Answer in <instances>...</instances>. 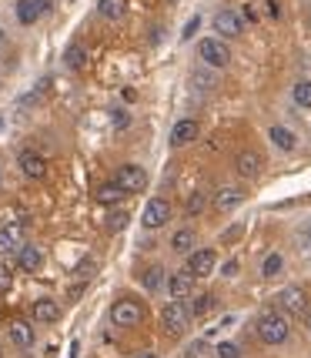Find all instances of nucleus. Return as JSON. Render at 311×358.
Masks as SVG:
<instances>
[{
  "mask_svg": "<svg viewBox=\"0 0 311 358\" xmlns=\"http://www.w3.org/2000/svg\"><path fill=\"white\" fill-rule=\"evenodd\" d=\"M7 285H10V275H7V271H0V288H7Z\"/></svg>",
  "mask_w": 311,
  "mask_h": 358,
  "instance_id": "4c0bfd02",
  "label": "nucleus"
},
{
  "mask_svg": "<svg viewBox=\"0 0 311 358\" xmlns=\"http://www.w3.org/2000/svg\"><path fill=\"white\" fill-rule=\"evenodd\" d=\"M278 305L284 315H295V318L308 315V295H305L301 288H284L278 295Z\"/></svg>",
  "mask_w": 311,
  "mask_h": 358,
  "instance_id": "6e6552de",
  "label": "nucleus"
},
{
  "mask_svg": "<svg viewBox=\"0 0 311 358\" xmlns=\"http://www.w3.org/2000/svg\"><path fill=\"white\" fill-rule=\"evenodd\" d=\"M24 248V228L10 221V224H3L0 228V255H14V251Z\"/></svg>",
  "mask_w": 311,
  "mask_h": 358,
  "instance_id": "9b49d317",
  "label": "nucleus"
},
{
  "mask_svg": "<svg viewBox=\"0 0 311 358\" xmlns=\"http://www.w3.org/2000/svg\"><path fill=\"white\" fill-rule=\"evenodd\" d=\"M161 325H164V331H171V335H181V331L191 325L187 301H168V305L161 308Z\"/></svg>",
  "mask_w": 311,
  "mask_h": 358,
  "instance_id": "7ed1b4c3",
  "label": "nucleus"
},
{
  "mask_svg": "<svg viewBox=\"0 0 311 358\" xmlns=\"http://www.w3.org/2000/svg\"><path fill=\"white\" fill-rule=\"evenodd\" d=\"M140 285H144L147 292H157V288L164 285V268H161V265H151L147 271H144V275H140Z\"/></svg>",
  "mask_w": 311,
  "mask_h": 358,
  "instance_id": "b1692460",
  "label": "nucleus"
},
{
  "mask_svg": "<svg viewBox=\"0 0 311 358\" xmlns=\"http://www.w3.org/2000/svg\"><path fill=\"white\" fill-rule=\"evenodd\" d=\"M17 164H20V171L27 174V178H34V181L47 178V161L37 155V151H24V155L17 157Z\"/></svg>",
  "mask_w": 311,
  "mask_h": 358,
  "instance_id": "ddd939ff",
  "label": "nucleus"
},
{
  "mask_svg": "<svg viewBox=\"0 0 311 358\" xmlns=\"http://www.w3.org/2000/svg\"><path fill=\"white\" fill-rule=\"evenodd\" d=\"M34 318L44 322V325H57L61 322V305L50 301V298H41V301H34Z\"/></svg>",
  "mask_w": 311,
  "mask_h": 358,
  "instance_id": "dca6fc26",
  "label": "nucleus"
},
{
  "mask_svg": "<svg viewBox=\"0 0 311 358\" xmlns=\"http://www.w3.org/2000/svg\"><path fill=\"white\" fill-rule=\"evenodd\" d=\"M204 348H208L204 342H194L191 348H187V358H204Z\"/></svg>",
  "mask_w": 311,
  "mask_h": 358,
  "instance_id": "473e14b6",
  "label": "nucleus"
},
{
  "mask_svg": "<svg viewBox=\"0 0 311 358\" xmlns=\"http://www.w3.org/2000/svg\"><path fill=\"white\" fill-rule=\"evenodd\" d=\"M97 10L108 17V20H121V17L127 14V0H101Z\"/></svg>",
  "mask_w": 311,
  "mask_h": 358,
  "instance_id": "5701e85b",
  "label": "nucleus"
},
{
  "mask_svg": "<svg viewBox=\"0 0 311 358\" xmlns=\"http://www.w3.org/2000/svg\"><path fill=\"white\" fill-rule=\"evenodd\" d=\"M268 138L275 141V148H281V151H295L298 148V138L288 131V127H281V124L271 127V131H268Z\"/></svg>",
  "mask_w": 311,
  "mask_h": 358,
  "instance_id": "aec40b11",
  "label": "nucleus"
},
{
  "mask_svg": "<svg viewBox=\"0 0 311 358\" xmlns=\"http://www.w3.org/2000/svg\"><path fill=\"white\" fill-rule=\"evenodd\" d=\"M114 185L121 187L124 194H138V191L147 187V171L138 168V164H124V168H117V174H114Z\"/></svg>",
  "mask_w": 311,
  "mask_h": 358,
  "instance_id": "423d86ee",
  "label": "nucleus"
},
{
  "mask_svg": "<svg viewBox=\"0 0 311 358\" xmlns=\"http://www.w3.org/2000/svg\"><path fill=\"white\" fill-rule=\"evenodd\" d=\"M124 221H127V215H121V211H117V215H114V218H110V231H121V228H124Z\"/></svg>",
  "mask_w": 311,
  "mask_h": 358,
  "instance_id": "72a5a7b5",
  "label": "nucleus"
},
{
  "mask_svg": "<svg viewBox=\"0 0 311 358\" xmlns=\"http://www.w3.org/2000/svg\"><path fill=\"white\" fill-rule=\"evenodd\" d=\"M201 211H204V194L194 191V194L187 198V215H201Z\"/></svg>",
  "mask_w": 311,
  "mask_h": 358,
  "instance_id": "c85d7f7f",
  "label": "nucleus"
},
{
  "mask_svg": "<svg viewBox=\"0 0 311 358\" xmlns=\"http://www.w3.org/2000/svg\"><path fill=\"white\" fill-rule=\"evenodd\" d=\"M291 101H295L298 108H311V80H298L295 87H291Z\"/></svg>",
  "mask_w": 311,
  "mask_h": 358,
  "instance_id": "393cba45",
  "label": "nucleus"
},
{
  "mask_svg": "<svg viewBox=\"0 0 311 358\" xmlns=\"http://www.w3.org/2000/svg\"><path fill=\"white\" fill-rule=\"evenodd\" d=\"M78 271L84 275V278H91V275H94V258H84V262L78 265Z\"/></svg>",
  "mask_w": 311,
  "mask_h": 358,
  "instance_id": "2f4dec72",
  "label": "nucleus"
},
{
  "mask_svg": "<svg viewBox=\"0 0 311 358\" xmlns=\"http://www.w3.org/2000/svg\"><path fill=\"white\" fill-rule=\"evenodd\" d=\"M144 318H147V312L138 298H117L114 308H110V322L117 328H138Z\"/></svg>",
  "mask_w": 311,
  "mask_h": 358,
  "instance_id": "f257e3e1",
  "label": "nucleus"
},
{
  "mask_svg": "<svg viewBox=\"0 0 311 358\" xmlns=\"http://www.w3.org/2000/svg\"><path fill=\"white\" fill-rule=\"evenodd\" d=\"M97 201L104 204V208H117V204L124 201V191L114 185V181H110V185H101L97 187Z\"/></svg>",
  "mask_w": 311,
  "mask_h": 358,
  "instance_id": "6ab92c4d",
  "label": "nucleus"
},
{
  "mask_svg": "<svg viewBox=\"0 0 311 358\" xmlns=\"http://www.w3.org/2000/svg\"><path fill=\"white\" fill-rule=\"evenodd\" d=\"M298 245H301L305 251H311V224H305V228L298 231Z\"/></svg>",
  "mask_w": 311,
  "mask_h": 358,
  "instance_id": "7c9ffc66",
  "label": "nucleus"
},
{
  "mask_svg": "<svg viewBox=\"0 0 311 358\" xmlns=\"http://www.w3.org/2000/svg\"><path fill=\"white\" fill-rule=\"evenodd\" d=\"M84 61H87V57H84V47H67V67H84Z\"/></svg>",
  "mask_w": 311,
  "mask_h": 358,
  "instance_id": "cd10ccee",
  "label": "nucleus"
},
{
  "mask_svg": "<svg viewBox=\"0 0 311 358\" xmlns=\"http://www.w3.org/2000/svg\"><path fill=\"white\" fill-rule=\"evenodd\" d=\"M37 3H41V10H50V7H54V0H37Z\"/></svg>",
  "mask_w": 311,
  "mask_h": 358,
  "instance_id": "58836bf2",
  "label": "nucleus"
},
{
  "mask_svg": "<svg viewBox=\"0 0 311 358\" xmlns=\"http://www.w3.org/2000/svg\"><path fill=\"white\" fill-rule=\"evenodd\" d=\"M215 265H218V251L215 248H198V251H191V258H187V271L194 278H208L215 271Z\"/></svg>",
  "mask_w": 311,
  "mask_h": 358,
  "instance_id": "0eeeda50",
  "label": "nucleus"
},
{
  "mask_svg": "<svg viewBox=\"0 0 311 358\" xmlns=\"http://www.w3.org/2000/svg\"><path fill=\"white\" fill-rule=\"evenodd\" d=\"M281 268H284V258H281L278 251H271L265 262H261V278H275V275H281Z\"/></svg>",
  "mask_w": 311,
  "mask_h": 358,
  "instance_id": "a878e982",
  "label": "nucleus"
},
{
  "mask_svg": "<svg viewBox=\"0 0 311 358\" xmlns=\"http://www.w3.org/2000/svg\"><path fill=\"white\" fill-rule=\"evenodd\" d=\"M238 204H245V191H241V187H221L218 198H215V208H218V211H234Z\"/></svg>",
  "mask_w": 311,
  "mask_h": 358,
  "instance_id": "a211bd4d",
  "label": "nucleus"
},
{
  "mask_svg": "<svg viewBox=\"0 0 311 358\" xmlns=\"http://www.w3.org/2000/svg\"><path fill=\"white\" fill-rule=\"evenodd\" d=\"M41 14H44V10H41V3H37V0H20V3H17V20H20L24 27H31Z\"/></svg>",
  "mask_w": 311,
  "mask_h": 358,
  "instance_id": "412c9836",
  "label": "nucleus"
},
{
  "mask_svg": "<svg viewBox=\"0 0 311 358\" xmlns=\"http://www.w3.org/2000/svg\"><path fill=\"white\" fill-rule=\"evenodd\" d=\"M194 275L191 271H174L171 278H168V292L174 295V301H185V298L194 295Z\"/></svg>",
  "mask_w": 311,
  "mask_h": 358,
  "instance_id": "f8f14e48",
  "label": "nucleus"
},
{
  "mask_svg": "<svg viewBox=\"0 0 311 358\" xmlns=\"http://www.w3.org/2000/svg\"><path fill=\"white\" fill-rule=\"evenodd\" d=\"M171 248L178 251V255H191V251H194V231H191V228H181V231H174Z\"/></svg>",
  "mask_w": 311,
  "mask_h": 358,
  "instance_id": "4be33fe9",
  "label": "nucleus"
},
{
  "mask_svg": "<svg viewBox=\"0 0 311 358\" xmlns=\"http://www.w3.org/2000/svg\"><path fill=\"white\" fill-rule=\"evenodd\" d=\"M218 358H241V352H238V345L234 342H221L218 345Z\"/></svg>",
  "mask_w": 311,
  "mask_h": 358,
  "instance_id": "c756f323",
  "label": "nucleus"
},
{
  "mask_svg": "<svg viewBox=\"0 0 311 358\" xmlns=\"http://www.w3.org/2000/svg\"><path fill=\"white\" fill-rule=\"evenodd\" d=\"M198 24H201V20H198V17H194V20H191V24H187V27H185V37H191V34L198 31Z\"/></svg>",
  "mask_w": 311,
  "mask_h": 358,
  "instance_id": "e433bc0d",
  "label": "nucleus"
},
{
  "mask_svg": "<svg viewBox=\"0 0 311 358\" xmlns=\"http://www.w3.org/2000/svg\"><path fill=\"white\" fill-rule=\"evenodd\" d=\"M194 80H198V87H204V91L215 87V78H208V74H194Z\"/></svg>",
  "mask_w": 311,
  "mask_h": 358,
  "instance_id": "f704fd0d",
  "label": "nucleus"
},
{
  "mask_svg": "<svg viewBox=\"0 0 311 358\" xmlns=\"http://www.w3.org/2000/svg\"><path fill=\"white\" fill-rule=\"evenodd\" d=\"M187 308H191V318H194V315H204V312H211V308H215V298H211V295H198L191 305H187Z\"/></svg>",
  "mask_w": 311,
  "mask_h": 358,
  "instance_id": "bb28decb",
  "label": "nucleus"
},
{
  "mask_svg": "<svg viewBox=\"0 0 311 358\" xmlns=\"http://www.w3.org/2000/svg\"><path fill=\"white\" fill-rule=\"evenodd\" d=\"M44 265V251L37 248V245H24V248L17 251V268H24V271H41Z\"/></svg>",
  "mask_w": 311,
  "mask_h": 358,
  "instance_id": "2eb2a0df",
  "label": "nucleus"
},
{
  "mask_svg": "<svg viewBox=\"0 0 311 358\" xmlns=\"http://www.w3.org/2000/svg\"><path fill=\"white\" fill-rule=\"evenodd\" d=\"M215 31H218L221 37H241L245 20H241L238 10H218V14H215Z\"/></svg>",
  "mask_w": 311,
  "mask_h": 358,
  "instance_id": "1a4fd4ad",
  "label": "nucleus"
},
{
  "mask_svg": "<svg viewBox=\"0 0 311 358\" xmlns=\"http://www.w3.org/2000/svg\"><path fill=\"white\" fill-rule=\"evenodd\" d=\"M10 342L17 345V348H31L34 345V328H31V322H24V318H17V322H10Z\"/></svg>",
  "mask_w": 311,
  "mask_h": 358,
  "instance_id": "f3484780",
  "label": "nucleus"
},
{
  "mask_svg": "<svg viewBox=\"0 0 311 358\" xmlns=\"http://www.w3.org/2000/svg\"><path fill=\"white\" fill-rule=\"evenodd\" d=\"M234 168L241 178H258V174L265 171V157L258 155V151H241V155L234 157Z\"/></svg>",
  "mask_w": 311,
  "mask_h": 358,
  "instance_id": "9d476101",
  "label": "nucleus"
},
{
  "mask_svg": "<svg viewBox=\"0 0 311 358\" xmlns=\"http://www.w3.org/2000/svg\"><path fill=\"white\" fill-rule=\"evenodd\" d=\"M198 121L194 117H185V121H178L174 124V131H171V144L174 148H185V144H191V141H198Z\"/></svg>",
  "mask_w": 311,
  "mask_h": 358,
  "instance_id": "4468645a",
  "label": "nucleus"
},
{
  "mask_svg": "<svg viewBox=\"0 0 311 358\" xmlns=\"http://www.w3.org/2000/svg\"><path fill=\"white\" fill-rule=\"evenodd\" d=\"M134 358H154V355H151V352H140V355H134Z\"/></svg>",
  "mask_w": 311,
  "mask_h": 358,
  "instance_id": "ea45409f",
  "label": "nucleus"
},
{
  "mask_svg": "<svg viewBox=\"0 0 311 358\" xmlns=\"http://www.w3.org/2000/svg\"><path fill=\"white\" fill-rule=\"evenodd\" d=\"M258 338L265 345H284L288 342V322L278 312H265L258 318Z\"/></svg>",
  "mask_w": 311,
  "mask_h": 358,
  "instance_id": "f03ea898",
  "label": "nucleus"
},
{
  "mask_svg": "<svg viewBox=\"0 0 311 358\" xmlns=\"http://www.w3.org/2000/svg\"><path fill=\"white\" fill-rule=\"evenodd\" d=\"M305 318H308V322H305V325H308V331H311V312H308V315H305Z\"/></svg>",
  "mask_w": 311,
  "mask_h": 358,
  "instance_id": "a19ab883",
  "label": "nucleus"
},
{
  "mask_svg": "<svg viewBox=\"0 0 311 358\" xmlns=\"http://www.w3.org/2000/svg\"><path fill=\"white\" fill-rule=\"evenodd\" d=\"M198 54H201V61L208 67H228L231 64V50H228V44L221 37H204L198 44Z\"/></svg>",
  "mask_w": 311,
  "mask_h": 358,
  "instance_id": "39448f33",
  "label": "nucleus"
},
{
  "mask_svg": "<svg viewBox=\"0 0 311 358\" xmlns=\"http://www.w3.org/2000/svg\"><path fill=\"white\" fill-rule=\"evenodd\" d=\"M168 221H171V201H168V198H151V201L144 204L140 224H144L147 231H157V228H164Z\"/></svg>",
  "mask_w": 311,
  "mask_h": 358,
  "instance_id": "20e7f679",
  "label": "nucleus"
},
{
  "mask_svg": "<svg viewBox=\"0 0 311 358\" xmlns=\"http://www.w3.org/2000/svg\"><path fill=\"white\" fill-rule=\"evenodd\" d=\"M114 124H117V127L127 124V114H124V110H114Z\"/></svg>",
  "mask_w": 311,
  "mask_h": 358,
  "instance_id": "c9c22d12",
  "label": "nucleus"
},
{
  "mask_svg": "<svg viewBox=\"0 0 311 358\" xmlns=\"http://www.w3.org/2000/svg\"><path fill=\"white\" fill-rule=\"evenodd\" d=\"M308 24H311V17H308Z\"/></svg>",
  "mask_w": 311,
  "mask_h": 358,
  "instance_id": "79ce46f5",
  "label": "nucleus"
}]
</instances>
